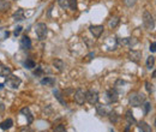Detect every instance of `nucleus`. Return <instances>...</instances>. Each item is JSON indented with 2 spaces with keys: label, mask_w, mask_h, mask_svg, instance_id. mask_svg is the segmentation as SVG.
Instances as JSON below:
<instances>
[{
  "label": "nucleus",
  "mask_w": 156,
  "mask_h": 132,
  "mask_svg": "<svg viewBox=\"0 0 156 132\" xmlns=\"http://www.w3.org/2000/svg\"><path fill=\"white\" fill-rule=\"evenodd\" d=\"M144 102H145V96H144V94H142L139 91H133L129 96V103L132 107H139Z\"/></svg>",
  "instance_id": "1"
},
{
  "label": "nucleus",
  "mask_w": 156,
  "mask_h": 132,
  "mask_svg": "<svg viewBox=\"0 0 156 132\" xmlns=\"http://www.w3.org/2000/svg\"><path fill=\"white\" fill-rule=\"evenodd\" d=\"M35 33H36V36L40 41H43L46 40L47 37V34H48V28L45 23H37L36 27H35Z\"/></svg>",
  "instance_id": "2"
},
{
  "label": "nucleus",
  "mask_w": 156,
  "mask_h": 132,
  "mask_svg": "<svg viewBox=\"0 0 156 132\" xmlns=\"http://www.w3.org/2000/svg\"><path fill=\"white\" fill-rule=\"evenodd\" d=\"M143 23H144V27L148 30H154L155 29V21H154L152 15L149 11H144V13H143Z\"/></svg>",
  "instance_id": "3"
},
{
  "label": "nucleus",
  "mask_w": 156,
  "mask_h": 132,
  "mask_svg": "<svg viewBox=\"0 0 156 132\" xmlns=\"http://www.w3.org/2000/svg\"><path fill=\"white\" fill-rule=\"evenodd\" d=\"M85 101L90 105H96L99 102V94L96 90L94 89H89L88 91H85Z\"/></svg>",
  "instance_id": "4"
},
{
  "label": "nucleus",
  "mask_w": 156,
  "mask_h": 132,
  "mask_svg": "<svg viewBox=\"0 0 156 132\" xmlns=\"http://www.w3.org/2000/svg\"><path fill=\"white\" fill-rule=\"evenodd\" d=\"M21 83H22V81H21V78L17 77V76L10 75V76L6 77V85L10 87L11 89H17Z\"/></svg>",
  "instance_id": "5"
},
{
  "label": "nucleus",
  "mask_w": 156,
  "mask_h": 132,
  "mask_svg": "<svg viewBox=\"0 0 156 132\" xmlns=\"http://www.w3.org/2000/svg\"><path fill=\"white\" fill-rule=\"evenodd\" d=\"M73 100L77 105H84V102H85V90L84 89H77L73 94Z\"/></svg>",
  "instance_id": "6"
},
{
  "label": "nucleus",
  "mask_w": 156,
  "mask_h": 132,
  "mask_svg": "<svg viewBox=\"0 0 156 132\" xmlns=\"http://www.w3.org/2000/svg\"><path fill=\"white\" fill-rule=\"evenodd\" d=\"M106 99H107L108 103H115V102H118V100H119V95H118L117 89H115V88H113V89H108V90L106 91Z\"/></svg>",
  "instance_id": "7"
},
{
  "label": "nucleus",
  "mask_w": 156,
  "mask_h": 132,
  "mask_svg": "<svg viewBox=\"0 0 156 132\" xmlns=\"http://www.w3.org/2000/svg\"><path fill=\"white\" fill-rule=\"evenodd\" d=\"M103 25H90L89 27V30H90V33L93 34V36L95 37V39H99L101 35H102V33H103Z\"/></svg>",
  "instance_id": "8"
},
{
  "label": "nucleus",
  "mask_w": 156,
  "mask_h": 132,
  "mask_svg": "<svg viewBox=\"0 0 156 132\" xmlns=\"http://www.w3.org/2000/svg\"><path fill=\"white\" fill-rule=\"evenodd\" d=\"M31 40L29 39V36H27V35H24V36H22V39H21V41H19V47L22 48V49H24V50H28V49H30L31 48Z\"/></svg>",
  "instance_id": "9"
},
{
  "label": "nucleus",
  "mask_w": 156,
  "mask_h": 132,
  "mask_svg": "<svg viewBox=\"0 0 156 132\" xmlns=\"http://www.w3.org/2000/svg\"><path fill=\"white\" fill-rule=\"evenodd\" d=\"M129 59L136 64H138L142 59V52L140 50H130L129 52Z\"/></svg>",
  "instance_id": "10"
},
{
  "label": "nucleus",
  "mask_w": 156,
  "mask_h": 132,
  "mask_svg": "<svg viewBox=\"0 0 156 132\" xmlns=\"http://www.w3.org/2000/svg\"><path fill=\"white\" fill-rule=\"evenodd\" d=\"M21 113H22V114L27 118L28 124H31V122L34 121V116H33V114H31V112H30L29 107H24V108H22V109H21Z\"/></svg>",
  "instance_id": "11"
},
{
  "label": "nucleus",
  "mask_w": 156,
  "mask_h": 132,
  "mask_svg": "<svg viewBox=\"0 0 156 132\" xmlns=\"http://www.w3.org/2000/svg\"><path fill=\"white\" fill-rule=\"evenodd\" d=\"M42 85H46V87H54L55 83H56V79L54 77H45L41 79L40 82Z\"/></svg>",
  "instance_id": "12"
},
{
  "label": "nucleus",
  "mask_w": 156,
  "mask_h": 132,
  "mask_svg": "<svg viewBox=\"0 0 156 132\" xmlns=\"http://www.w3.org/2000/svg\"><path fill=\"white\" fill-rule=\"evenodd\" d=\"M119 42H120L121 44H124V46H130V47H132V46L137 44L138 41H137L134 37H125V39H123V40H119Z\"/></svg>",
  "instance_id": "13"
},
{
  "label": "nucleus",
  "mask_w": 156,
  "mask_h": 132,
  "mask_svg": "<svg viewBox=\"0 0 156 132\" xmlns=\"http://www.w3.org/2000/svg\"><path fill=\"white\" fill-rule=\"evenodd\" d=\"M11 69L9 67V66L6 65H3V64H0V77H7L11 75Z\"/></svg>",
  "instance_id": "14"
},
{
  "label": "nucleus",
  "mask_w": 156,
  "mask_h": 132,
  "mask_svg": "<svg viewBox=\"0 0 156 132\" xmlns=\"http://www.w3.org/2000/svg\"><path fill=\"white\" fill-rule=\"evenodd\" d=\"M138 128L140 132H152V128L149 124H146L145 121H140L138 122Z\"/></svg>",
  "instance_id": "15"
},
{
  "label": "nucleus",
  "mask_w": 156,
  "mask_h": 132,
  "mask_svg": "<svg viewBox=\"0 0 156 132\" xmlns=\"http://www.w3.org/2000/svg\"><path fill=\"white\" fill-rule=\"evenodd\" d=\"M53 65H54V67H55L59 72H62L64 69H65V62H64L62 60H60V59H55V60H53Z\"/></svg>",
  "instance_id": "16"
},
{
  "label": "nucleus",
  "mask_w": 156,
  "mask_h": 132,
  "mask_svg": "<svg viewBox=\"0 0 156 132\" xmlns=\"http://www.w3.org/2000/svg\"><path fill=\"white\" fill-rule=\"evenodd\" d=\"M96 110H97V114L99 115H101V116H107L108 115V113L111 112L109 109H107V107L106 106H103V105H99L97 107H96Z\"/></svg>",
  "instance_id": "17"
},
{
  "label": "nucleus",
  "mask_w": 156,
  "mask_h": 132,
  "mask_svg": "<svg viewBox=\"0 0 156 132\" xmlns=\"http://www.w3.org/2000/svg\"><path fill=\"white\" fill-rule=\"evenodd\" d=\"M11 7L9 0H0V12H6Z\"/></svg>",
  "instance_id": "18"
},
{
  "label": "nucleus",
  "mask_w": 156,
  "mask_h": 132,
  "mask_svg": "<svg viewBox=\"0 0 156 132\" xmlns=\"http://www.w3.org/2000/svg\"><path fill=\"white\" fill-rule=\"evenodd\" d=\"M12 125H13L12 119H6L3 122H0V128H1V130H9V128L12 127Z\"/></svg>",
  "instance_id": "19"
},
{
  "label": "nucleus",
  "mask_w": 156,
  "mask_h": 132,
  "mask_svg": "<svg viewBox=\"0 0 156 132\" xmlns=\"http://www.w3.org/2000/svg\"><path fill=\"white\" fill-rule=\"evenodd\" d=\"M125 119L127 120V122L130 124V125H132V124H136V119H134V116H133V114H132V110H126V113H125Z\"/></svg>",
  "instance_id": "20"
},
{
  "label": "nucleus",
  "mask_w": 156,
  "mask_h": 132,
  "mask_svg": "<svg viewBox=\"0 0 156 132\" xmlns=\"http://www.w3.org/2000/svg\"><path fill=\"white\" fill-rule=\"evenodd\" d=\"M13 19H15V21H23V19H24V10L18 9V10L13 13Z\"/></svg>",
  "instance_id": "21"
},
{
  "label": "nucleus",
  "mask_w": 156,
  "mask_h": 132,
  "mask_svg": "<svg viewBox=\"0 0 156 132\" xmlns=\"http://www.w3.org/2000/svg\"><path fill=\"white\" fill-rule=\"evenodd\" d=\"M108 118H109L111 122L117 124V122H118V120H119V114H118L117 112H114V110H111V112L108 113Z\"/></svg>",
  "instance_id": "22"
},
{
  "label": "nucleus",
  "mask_w": 156,
  "mask_h": 132,
  "mask_svg": "<svg viewBox=\"0 0 156 132\" xmlns=\"http://www.w3.org/2000/svg\"><path fill=\"white\" fill-rule=\"evenodd\" d=\"M53 94H54V96L58 99V101H59L62 106H66V101L62 99V95H61V93H60L59 90H56V89H55V90H53Z\"/></svg>",
  "instance_id": "23"
},
{
  "label": "nucleus",
  "mask_w": 156,
  "mask_h": 132,
  "mask_svg": "<svg viewBox=\"0 0 156 132\" xmlns=\"http://www.w3.org/2000/svg\"><path fill=\"white\" fill-rule=\"evenodd\" d=\"M24 66H25V69H28V70H33L36 66V64H35V61L33 59H27L24 61Z\"/></svg>",
  "instance_id": "24"
},
{
  "label": "nucleus",
  "mask_w": 156,
  "mask_h": 132,
  "mask_svg": "<svg viewBox=\"0 0 156 132\" xmlns=\"http://www.w3.org/2000/svg\"><path fill=\"white\" fill-rule=\"evenodd\" d=\"M154 66H155V56H154V55H150V56H148V59H146V67H148L149 70H151Z\"/></svg>",
  "instance_id": "25"
},
{
  "label": "nucleus",
  "mask_w": 156,
  "mask_h": 132,
  "mask_svg": "<svg viewBox=\"0 0 156 132\" xmlns=\"http://www.w3.org/2000/svg\"><path fill=\"white\" fill-rule=\"evenodd\" d=\"M119 22H120V18L119 17H113L111 21H109V23H108V25H109V28H115L118 24H119Z\"/></svg>",
  "instance_id": "26"
},
{
  "label": "nucleus",
  "mask_w": 156,
  "mask_h": 132,
  "mask_svg": "<svg viewBox=\"0 0 156 132\" xmlns=\"http://www.w3.org/2000/svg\"><path fill=\"white\" fill-rule=\"evenodd\" d=\"M67 7H70V10L76 11L77 10V0H67Z\"/></svg>",
  "instance_id": "27"
},
{
  "label": "nucleus",
  "mask_w": 156,
  "mask_h": 132,
  "mask_svg": "<svg viewBox=\"0 0 156 132\" xmlns=\"http://www.w3.org/2000/svg\"><path fill=\"white\" fill-rule=\"evenodd\" d=\"M143 107H144V114L146 115V114L150 112V109H151V105H150L149 102H146V101H145V102L143 103Z\"/></svg>",
  "instance_id": "28"
},
{
  "label": "nucleus",
  "mask_w": 156,
  "mask_h": 132,
  "mask_svg": "<svg viewBox=\"0 0 156 132\" xmlns=\"http://www.w3.org/2000/svg\"><path fill=\"white\" fill-rule=\"evenodd\" d=\"M43 72H45V71H43L42 67H36V70L34 71V75H35L36 77H41V76L43 75Z\"/></svg>",
  "instance_id": "29"
},
{
  "label": "nucleus",
  "mask_w": 156,
  "mask_h": 132,
  "mask_svg": "<svg viewBox=\"0 0 156 132\" xmlns=\"http://www.w3.org/2000/svg\"><path fill=\"white\" fill-rule=\"evenodd\" d=\"M154 85L150 83V82H145V89H146V91L149 93V94H151L152 91H154V88H152Z\"/></svg>",
  "instance_id": "30"
},
{
  "label": "nucleus",
  "mask_w": 156,
  "mask_h": 132,
  "mask_svg": "<svg viewBox=\"0 0 156 132\" xmlns=\"http://www.w3.org/2000/svg\"><path fill=\"white\" fill-rule=\"evenodd\" d=\"M53 132H66V130H65V126L64 125H58L54 130H53Z\"/></svg>",
  "instance_id": "31"
},
{
  "label": "nucleus",
  "mask_w": 156,
  "mask_h": 132,
  "mask_svg": "<svg viewBox=\"0 0 156 132\" xmlns=\"http://www.w3.org/2000/svg\"><path fill=\"white\" fill-rule=\"evenodd\" d=\"M56 1H58L59 6L61 9H66L67 7V0H56Z\"/></svg>",
  "instance_id": "32"
},
{
  "label": "nucleus",
  "mask_w": 156,
  "mask_h": 132,
  "mask_svg": "<svg viewBox=\"0 0 156 132\" xmlns=\"http://www.w3.org/2000/svg\"><path fill=\"white\" fill-rule=\"evenodd\" d=\"M137 0H125V4L129 6V7H132L134 4H136Z\"/></svg>",
  "instance_id": "33"
},
{
  "label": "nucleus",
  "mask_w": 156,
  "mask_h": 132,
  "mask_svg": "<svg viewBox=\"0 0 156 132\" xmlns=\"http://www.w3.org/2000/svg\"><path fill=\"white\" fill-rule=\"evenodd\" d=\"M19 132H33V130L30 128V126H24L19 130Z\"/></svg>",
  "instance_id": "34"
},
{
  "label": "nucleus",
  "mask_w": 156,
  "mask_h": 132,
  "mask_svg": "<svg viewBox=\"0 0 156 132\" xmlns=\"http://www.w3.org/2000/svg\"><path fill=\"white\" fill-rule=\"evenodd\" d=\"M22 29H23L22 27H17V28L15 29V33H13V35H15V36H18V35L21 34V31H22Z\"/></svg>",
  "instance_id": "35"
},
{
  "label": "nucleus",
  "mask_w": 156,
  "mask_h": 132,
  "mask_svg": "<svg viewBox=\"0 0 156 132\" xmlns=\"http://www.w3.org/2000/svg\"><path fill=\"white\" fill-rule=\"evenodd\" d=\"M155 47H156V43H155V42H152V43L150 44V52L155 53V52H156V48H155Z\"/></svg>",
  "instance_id": "36"
},
{
  "label": "nucleus",
  "mask_w": 156,
  "mask_h": 132,
  "mask_svg": "<svg viewBox=\"0 0 156 132\" xmlns=\"http://www.w3.org/2000/svg\"><path fill=\"white\" fill-rule=\"evenodd\" d=\"M4 110H5V105L0 101V112H4Z\"/></svg>",
  "instance_id": "37"
},
{
  "label": "nucleus",
  "mask_w": 156,
  "mask_h": 132,
  "mask_svg": "<svg viewBox=\"0 0 156 132\" xmlns=\"http://www.w3.org/2000/svg\"><path fill=\"white\" fill-rule=\"evenodd\" d=\"M93 56H95V54H94V53H90V54L88 55V60H91V59H93Z\"/></svg>",
  "instance_id": "38"
},
{
  "label": "nucleus",
  "mask_w": 156,
  "mask_h": 132,
  "mask_svg": "<svg viewBox=\"0 0 156 132\" xmlns=\"http://www.w3.org/2000/svg\"><path fill=\"white\" fill-rule=\"evenodd\" d=\"M130 126H131L130 124H129V125L126 126V128H125V132H130Z\"/></svg>",
  "instance_id": "39"
},
{
  "label": "nucleus",
  "mask_w": 156,
  "mask_h": 132,
  "mask_svg": "<svg viewBox=\"0 0 156 132\" xmlns=\"http://www.w3.org/2000/svg\"><path fill=\"white\" fill-rule=\"evenodd\" d=\"M3 88H4V85H3V84H1V83H0V90H1V89H3Z\"/></svg>",
  "instance_id": "40"
}]
</instances>
